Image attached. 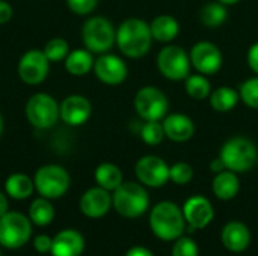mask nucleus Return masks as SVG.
<instances>
[{
	"mask_svg": "<svg viewBox=\"0 0 258 256\" xmlns=\"http://www.w3.org/2000/svg\"><path fill=\"white\" fill-rule=\"evenodd\" d=\"M153 41L150 24L142 18H127L116 30V45L130 59L144 57L150 51Z\"/></svg>",
	"mask_w": 258,
	"mask_h": 256,
	"instance_id": "obj_1",
	"label": "nucleus"
},
{
	"mask_svg": "<svg viewBox=\"0 0 258 256\" xmlns=\"http://www.w3.org/2000/svg\"><path fill=\"white\" fill-rule=\"evenodd\" d=\"M150 228L159 240L174 241L180 238L186 229L183 210L169 201L159 202L150 213Z\"/></svg>",
	"mask_w": 258,
	"mask_h": 256,
	"instance_id": "obj_2",
	"label": "nucleus"
},
{
	"mask_svg": "<svg viewBox=\"0 0 258 256\" xmlns=\"http://www.w3.org/2000/svg\"><path fill=\"white\" fill-rule=\"evenodd\" d=\"M219 157L228 170H233L236 174H243L251 170L257 164L258 149L251 139L243 136H236L228 139L222 145Z\"/></svg>",
	"mask_w": 258,
	"mask_h": 256,
	"instance_id": "obj_3",
	"label": "nucleus"
},
{
	"mask_svg": "<svg viewBox=\"0 0 258 256\" xmlns=\"http://www.w3.org/2000/svg\"><path fill=\"white\" fill-rule=\"evenodd\" d=\"M112 205L116 213L127 219L141 217L150 207V195L144 184L138 183H122L116 190H113Z\"/></svg>",
	"mask_w": 258,
	"mask_h": 256,
	"instance_id": "obj_4",
	"label": "nucleus"
},
{
	"mask_svg": "<svg viewBox=\"0 0 258 256\" xmlns=\"http://www.w3.org/2000/svg\"><path fill=\"white\" fill-rule=\"evenodd\" d=\"M82 39L85 48L91 53H107L116 42V30L113 24L104 17H91L82 29Z\"/></svg>",
	"mask_w": 258,
	"mask_h": 256,
	"instance_id": "obj_5",
	"label": "nucleus"
},
{
	"mask_svg": "<svg viewBox=\"0 0 258 256\" xmlns=\"http://www.w3.org/2000/svg\"><path fill=\"white\" fill-rule=\"evenodd\" d=\"M32 222L18 211H8L0 217V246L5 249H20L32 237Z\"/></svg>",
	"mask_w": 258,
	"mask_h": 256,
	"instance_id": "obj_6",
	"label": "nucleus"
},
{
	"mask_svg": "<svg viewBox=\"0 0 258 256\" xmlns=\"http://www.w3.org/2000/svg\"><path fill=\"white\" fill-rule=\"evenodd\" d=\"M156 65L159 72L172 81H180L186 80L190 74V57L189 53H186L184 48L180 45L168 44L163 47L156 59Z\"/></svg>",
	"mask_w": 258,
	"mask_h": 256,
	"instance_id": "obj_7",
	"label": "nucleus"
},
{
	"mask_svg": "<svg viewBox=\"0 0 258 256\" xmlns=\"http://www.w3.org/2000/svg\"><path fill=\"white\" fill-rule=\"evenodd\" d=\"M135 110L144 121H162L169 112L166 94L156 86H144L135 95Z\"/></svg>",
	"mask_w": 258,
	"mask_h": 256,
	"instance_id": "obj_8",
	"label": "nucleus"
},
{
	"mask_svg": "<svg viewBox=\"0 0 258 256\" xmlns=\"http://www.w3.org/2000/svg\"><path fill=\"white\" fill-rule=\"evenodd\" d=\"M36 192L47 199H57L63 196L71 184L68 172L57 164L41 166L33 178Z\"/></svg>",
	"mask_w": 258,
	"mask_h": 256,
	"instance_id": "obj_9",
	"label": "nucleus"
},
{
	"mask_svg": "<svg viewBox=\"0 0 258 256\" xmlns=\"http://www.w3.org/2000/svg\"><path fill=\"white\" fill-rule=\"evenodd\" d=\"M27 121L38 130H47L53 127L59 119V106L56 100L48 94H35L26 104Z\"/></svg>",
	"mask_w": 258,
	"mask_h": 256,
	"instance_id": "obj_10",
	"label": "nucleus"
},
{
	"mask_svg": "<svg viewBox=\"0 0 258 256\" xmlns=\"http://www.w3.org/2000/svg\"><path fill=\"white\" fill-rule=\"evenodd\" d=\"M192 66L204 75L216 74L224 63V56L219 47L210 41H200L197 42L189 53Z\"/></svg>",
	"mask_w": 258,
	"mask_h": 256,
	"instance_id": "obj_11",
	"label": "nucleus"
},
{
	"mask_svg": "<svg viewBox=\"0 0 258 256\" xmlns=\"http://www.w3.org/2000/svg\"><path fill=\"white\" fill-rule=\"evenodd\" d=\"M135 174L141 184L147 187H162L169 181V166L157 155H144L135 166Z\"/></svg>",
	"mask_w": 258,
	"mask_h": 256,
	"instance_id": "obj_12",
	"label": "nucleus"
},
{
	"mask_svg": "<svg viewBox=\"0 0 258 256\" xmlns=\"http://www.w3.org/2000/svg\"><path fill=\"white\" fill-rule=\"evenodd\" d=\"M48 63L42 50H29L18 62V75L26 84H39L48 75Z\"/></svg>",
	"mask_w": 258,
	"mask_h": 256,
	"instance_id": "obj_13",
	"label": "nucleus"
},
{
	"mask_svg": "<svg viewBox=\"0 0 258 256\" xmlns=\"http://www.w3.org/2000/svg\"><path fill=\"white\" fill-rule=\"evenodd\" d=\"M94 72L101 83L109 86H116L127 78L128 68L119 56L103 53L94 62Z\"/></svg>",
	"mask_w": 258,
	"mask_h": 256,
	"instance_id": "obj_14",
	"label": "nucleus"
},
{
	"mask_svg": "<svg viewBox=\"0 0 258 256\" xmlns=\"http://www.w3.org/2000/svg\"><path fill=\"white\" fill-rule=\"evenodd\" d=\"M183 214L186 223L194 229H204L215 217L212 202L204 196H192L183 205Z\"/></svg>",
	"mask_w": 258,
	"mask_h": 256,
	"instance_id": "obj_15",
	"label": "nucleus"
},
{
	"mask_svg": "<svg viewBox=\"0 0 258 256\" xmlns=\"http://www.w3.org/2000/svg\"><path fill=\"white\" fill-rule=\"evenodd\" d=\"M80 211L89 219H100L106 216L112 207V196L103 187H92L86 190L79 202Z\"/></svg>",
	"mask_w": 258,
	"mask_h": 256,
	"instance_id": "obj_16",
	"label": "nucleus"
},
{
	"mask_svg": "<svg viewBox=\"0 0 258 256\" xmlns=\"http://www.w3.org/2000/svg\"><path fill=\"white\" fill-rule=\"evenodd\" d=\"M91 113L92 106L89 100L83 95H70L59 106L60 119L71 127H79L85 124L91 118Z\"/></svg>",
	"mask_w": 258,
	"mask_h": 256,
	"instance_id": "obj_17",
	"label": "nucleus"
},
{
	"mask_svg": "<svg viewBox=\"0 0 258 256\" xmlns=\"http://www.w3.org/2000/svg\"><path fill=\"white\" fill-rule=\"evenodd\" d=\"M162 125L165 136L175 143L187 142L195 134V124L192 118L184 113H168L162 119Z\"/></svg>",
	"mask_w": 258,
	"mask_h": 256,
	"instance_id": "obj_18",
	"label": "nucleus"
},
{
	"mask_svg": "<svg viewBox=\"0 0 258 256\" xmlns=\"http://www.w3.org/2000/svg\"><path fill=\"white\" fill-rule=\"evenodd\" d=\"M85 250V238L76 229H63L53 237L51 255L80 256Z\"/></svg>",
	"mask_w": 258,
	"mask_h": 256,
	"instance_id": "obj_19",
	"label": "nucleus"
},
{
	"mask_svg": "<svg viewBox=\"0 0 258 256\" xmlns=\"http://www.w3.org/2000/svg\"><path fill=\"white\" fill-rule=\"evenodd\" d=\"M221 240L222 244L225 246L227 250L234 252V253H240L245 252L251 243V232L249 228L237 220L228 222L221 234Z\"/></svg>",
	"mask_w": 258,
	"mask_h": 256,
	"instance_id": "obj_20",
	"label": "nucleus"
},
{
	"mask_svg": "<svg viewBox=\"0 0 258 256\" xmlns=\"http://www.w3.org/2000/svg\"><path fill=\"white\" fill-rule=\"evenodd\" d=\"M150 29H151L153 39L163 44L172 42L180 33V24L177 18L168 14H160L154 17V20L150 23Z\"/></svg>",
	"mask_w": 258,
	"mask_h": 256,
	"instance_id": "obj_21",
	"label": "nucleus"
},
{
	"mask_svg": "<svg viewBox=\"0 0 258 256\" xmlns=\"http://www.w3.org/2000/svg\"><path fill=\"white\" fill-rule=\"evenodd\" d=\"M212 189H213L215 196L221 201L234 199L240 190V181H239L237 174L228 169L216 174L212 183Z\"/></svg>",
	"mask_w": 258,
	"mask_h": 256,
	"instance_id": "obj_22",
	"label": "nucleus"
},
{
	"mask_svg": "<svg viewBox=\"0 0 258 256\" xmlns=\"http://www.w3.org/2000/svg\"><path fill=\"white\" fill-rule=\"evenodd\" d=\"M210 106L218 113H228L231 112L240 101L239 91L230 86H219L212 91L210 94Z\"/></svg>",
	"mask_w": 258,
	"mask_h": 256,
	"instance_id": "obj_23",
	"label": "nucleus"
},
{
	"mask_svg": "<svg viewBox=\"0 0 258 256\" xmlns=\"http://www.w3.org/2000/svg\"><path fill=\"white\" fill-rule=\"evenodd\" d=\"M35 190V183L24 174H12L5 181V192L9 198L15 201H23L32 196Z\"/></svg>",
	"mask_w": 258,
	"mask_h": 256,
	"instance_id": "obj_24",
	"label": "nucleus"
},
{
	"mask_svg": "<svg viewBox=\"0 0 258 256\" xmlns=\"http://www.w3.org/2000/svg\"><path fill=\"white\" fill-rule=\"evenodd\" d=\"M94 57L89 50L77 48L74 51H70L65 57V69L76 77H82L88 74L91 69H94Z\"/></svg>",
	"mask_w": 258,
	"mask_h": 256,
	"instance_id": "obj_25",
	"label": "nucleus"
},
{
	"mask_svg": "<svg viewBox=\"0 0 258 256\" xmlns=\"http://www.w3.org/2000/svg\"><path fill=\"white\" fill-rule=\"evenodd\" d=\"M95 181L100 187L113 192L116 190L124 181H122V172L121 169L113 163H101L95 169Z\"/></svg>",
	"mask_w": 258,
	"mask_h": 256,
	"instance_id": "obj_26",
	"label": "nucleus"
},
{
	"mask_svg": "<svg viewBox=\"0 0 258 256\" xmlns=\"http://www.w3.org/2000/svg\"><path fill=\"white\" fill-rule=\"evenodd\" d=\"M227 18H228V9L225 5L219 3L218 0L206 3L200 11V20L209 29L221 27L227 21Z\"/></svg>",
	"mask_w": 258,
	"mask_h": 256,
	"instance_id": "obj_27",
	"label": "nucleus"
},
{
	"mask_svg": "<svg viewBox=\"0 0 258 256\" xmlns=\"http://www.w3.org/2000/svg\"><path fill=\"white\" fill-rule=\"evenodd\" d=\"M29 219L36 226H47L54 219V208L47 198H38L35 199L29 207Z\"/></svg>",
	"mask_w": 258,
	"mask_h": 256,
	"instance_id": "obj_28",
	"label": "nucleus"
},
{
	"mask_svg": "<svg viewBox=\"0 0 258 256\" xmlns=\"http://www.w3.org/2000/svg\"><path fill=\"white\" fill-rule=\"evenodd\" d=\"M184 89L192 100L203 101L210 97L212 83L204 74H189V77L184 80Z\"/></svg>",
	"mask_w": 258,
	"mask_h": 256,
	"instance_id": "obj_29",
	"label": "nucleus"
},
{
	"mask_svg": "<svg viewBox=\"0 0 258 256\" xmlns=\"http://www.w3.org/2000/svg\"><path fill=\"white\" fill-rule=\"evenodd\" d=\"M141 137L147 145H159L166 137L162 121H145V124L141 128Z\"/></svg>",
	"mask_w": 258,
	"mask_h": 256,
	"instance_id": "obj_30",
	"label": "nucleus"
},
{
	"mask_svg": "<svg viewBox=\"0 0 258 256\" xmlns=\"http://www.w3.org/2000/svg\"><path fill=\"white\" fill-rule=\"evenodd\" d=\"M240 101L249 109L258 110V75L245 80L239 88Z\"/></svg>",
	"mask_w": 258,
	"mask_h": 256,
	"instance_id": "obj_31",
	"label": "nucleus"
},
{
	"mask_svg": "<svg viewBox=\"0 0 258 256\" xmlns=\"http://www.w3.org/2000/svg\"><path fill=\"white\" fill-rule=\"evenodd\" d=\"M47 56V59L50 62H59L62 59H65L70 53V47H68V42L63 39V38H53L50 39L44 50H42Z\"/></svg>",
	"mask_w": 258,
	"mask_h": 256,
	"instance_id": "obj_32",
	"label": "nucleus"
},
{
	"mask_svg": "<svg viewBox=\"0 0 258 256\" xmlns=\"http://www.w3.org/2000/svg\"><path fill=\"white\" fill-rule=\"evenodd\" d=\"M194 178V167L186 161H178L172 166H169V180L174 184L184 186L189 184Z\"/></svg>",
	"mask_w": 258,
	"mask_h": 256,
	"instance_id": "obj_33",
	"label": "nucleus"
},
{
	"mask_svg": "<svg viewBox=\"0 0 258 256\" xmlns=\"http://www.w3.org/2000/svg\"><path fill=\"white\" fill-rule=\"evenodd\" d=\"M198 244L190 237H180L172 247V256H198Z\"/></svg>",
	"mask_w": 258,
	"mask_h": 256,
	"instance_id": "obj_34",
	"label": "nucleus"
},
{
	"mask_svg": "<svg viewBox=\"0 0 258 256\" xmlns=\"http://www.w3.org/2000/svg\"><path fill=\"white\" fill-rule=\"evenodd\" d=\"M67 5L74 14L88 15L97 8L98 0H67Z\"/></svg>",
	"mask_w": 258,
	"mask_h": 256,
	"instance_id": "obj_35",
	"label": "nucleus"
},
{
	"mask_svg": "<svg viewBox=\"0 0 258 256\" xmlns=\"http://www.w3.org/2000/svg\"><path fill=\"white\" fill-rule=\"evenodd\" d=\"M51 246H53V238H50L45 234H41V235H38L33 240V247L39 253H50L51 252Z\"/></svg>",
	"mask_w": 258,
	"mask_h": 256,
	"instance_id": "obj_36",
	"label": "nucleus"
},
{
	"mask_svg": "<svg viewBox=\"0 0 258 256\" xmlns=\"http://www.w3.org/2000/svg\"><path fill=\"white\" fill-rule=\"evenodd\" d=\"M246 62H248V66L249 69L258 75V42H254L249 50H248V54H246Z\"/></svg>",
	"mask_w": 258,
	"mask_h": 256,
	"instance_id": "obj_37",
	"label": "nucleus"
},
{
	"mask_svg": "<svg viewBox=\"0 0 258 256\" xmlns=\"http://www.w3.org/2000/svg\"><path fill=\"white\" fill-rule=\"evenodd\" d=\"M12 17V8L8 2L0 0V24H5Z\"/></svg>",
	"mask_w": 258,
	"mask_h": 256,
	"instance_id": "obj_38",
	"label": "nucleus"
},
{
	"mask_svg": "<svg viewBox=\"0 0 258 256\" xmlns=\"http://www.w3.org/2000/svg\"><path fill=\"white\" fill-rule=\"evenodd\" d=\"M125 256H154L147 247L142 246H135L132 249H128V252L125 253Z\"/></svg>",
	"mask_w": 258,
	"mask_h": 256,
	"instance_id": "obj_39",
	"label": "nucleus"
},
{
	"mask_svg": "<svg viewBox=\"0 0 258 256\" xmlns=\"http://www.w3.org/2000/svg\"><path fill=\"white\" fill-rule=\"evenodd\" d=\"M225 169H227V167H225L224 161L221 160V157L215 158V160L210 163V170L215 172V174H219V172H222V170H225Z\"/></svg>",
	"mask_w": 258,
	"mask_h": 256,
	"instance_id": "obj_40",
	"label": "nucleus"
},
{
	"mask_svg": "<svg viewBox=\"0 0 258 256\" xmlns=\"http://www.w3.org/2000/svg\"><path fill=\"white\" fill-rule=\"evenodd\" d=\"M9 211V204H8V198L0 192V217L5 216Z\"/></svg>",
	"mask_w": 258,
	"mask_h": 256,
	"instance_id": "obj_41",
	"label": "nucleus"
},
{
	"mask_svg": "<svg viewBox=\"0 0 258 256\" xmlns=\"http://www.w3.org/2000/svg\"><path fill=\"white\" fill-rule=\"evenodd\" d=\"M219 3H222V5H225V6H231V5H236V3H239L240 0H218Z\"/></svg>",
	"mask_w": 258,
	"mask_h": 256,
	"instance_id": "obj_42",
	"label": "nucleus"
},
{
	"mask_svg": "<svg viewBox=\"0 0 258 256\" xmlns=\"http://www.w3.org/2000/svg\"><path fill=\"white\" fill-rule=\"evenodd\" d=\"M2 133H3V118L0 115V136H2Z\"/></svg>",
	"mask_w": 258,
	"mask_h": 256,
	"instance_id": "obj_43",
	"label": "nucleus"
},
{
	"mask_svg": "<svg viewBox=\"0 0 258 256\" xmlns=\"http://www.w3.org/2000/svg\"><path fill=\"white\" fill-rule=\"evenodd\" d=\"M257 164H258V158H257Z\"/></svg>",
	"mask_w": 258,
	"mask_h": 256,
	"instance_id": "obj_44",
	"label": "nucleus"
},
{
	"mask_svg": "<svg viewBox=\"0 0 258 256\" xmlns=\"http://www.w3.org/2000/svg\"><path fill=\"white\" fill-rule=\"evenodd\" d=\"M0 256H2V253H0Z\"/></svg>",
	"mask_w": 258,
	"mask_h": 256,
	"instance_id": "obj_45",
	"label": "nucleus"
}]
</instances>
